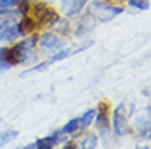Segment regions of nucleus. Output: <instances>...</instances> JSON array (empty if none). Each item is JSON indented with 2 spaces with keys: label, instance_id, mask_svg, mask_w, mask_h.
<instances>
[{
  "label": "nucleus",
  "instance_id": "nucleus-13",
  "mask_svg": "<svg viewBox=\"0 0 151 149\" xmlns=\"http://www.w3.org/2000/svg\"><path fill=\"white\" fill-rule=\"evenodd\" d=\"M77 128H79V118H74V120H71V121H68V125L61 130V133H72V131H76Z\"/></svg>",
  "mask_w": 151,
  "mask_h": 149
},
{
  "label": "nucleus",
  "instance_id": "nucleus-18",
  "mask_svg": "<svg viewBox=\"0 0 151 149\" xmlns=\"http://www.w3.org/2000/svg\"><path fill=\"white\" fill-rule=\"evenodd\" d=\"M140 149H150V148H148V146H146V148H140Z\"/></svg>",
  "mask_w": 151,
  "mask_h": 149
},
{
  "label": "nucleus",
  "instance_id": "nucleus-11",
  "mask_svg": "<svg viewBox=\"0 0 151 149\" xmlns=\"http://www.w3.org/2000/svg\"><path fill=\"white\" fill-rule=\"evenodd\" d=\"M95 116V110H87L82 116L79 118V128H86L92 123V120Z\"/></svg>",
  "mask_w": 151,
  "mask_h": 149
},
{
  "label": "nucleus",
  "instance_id": "nucleus-9",
  "mask_svg": "<svg viewBox=\"0 0 151 149\" xmlns=\"http://www.w3.org/2000/svg\"><path fill=\"white\" fill-rule=\"evenodd\" d=\"M135 128L140 131V134H143V136L150 134V120L148 118H136Z\"/></svg>",
  "mask_w": 151,
  "mask_h": 149
},
{
  "label": "nucleus",
  "instance_id": "nucleus-1",
  "mask_svg": "<svg viewBox=\"0 0 151 149\" xmlns=\"http://www.w3.org/2000/svg\"><path fill=\"white\" fill-rule=\"evenodd\" d=\"M113 130L117 136H125V134L130 133V126H128V120L125 115L123 105L118 107L115 112H113Z\"/></svg>",
  "mask_w": 151,
  "mask_h": 149
},
{
  "label": "nucleus",
  "instance_id": "nucleus-7",
  "mask_svg": "<svg viewBox=\"0 0 151 149\" xmlns=\"http://www.w3.org/2000/svg\"><path fill=\"white\" fill-rule=\"evenodd\" d=\"M86 2L87 0H63V5H64V10L68 15H74L86 5Z\"/></svg>",
  "mask_w": 151,
  "mask_h": 149
},
{
  "label": "nucleus",
  "instance_id": "nucleus-15",
  "mask_svg": "<svg viewBox=\"0 0 151 149\" xmlns=\"http://www.w3.org/2000/svg\"><path fill=\"white\" fill-rule=\"evenodd\" d=\"M17 0H0V8H7V7H12L15 4Z\"/></svg>",
  "mask_w": 151,
  "mask_h": 149
},
{
  "label": "nucleus",
  "instance_id": "nucleus-2",
  "mask_svg": "<svg viewBox=\"0 0 151 149\" xmlns=\"http://www.w3.org/2000/svg\"><path fill=\"white\" fill-rule=\"evenodd\" d=\"M35 16L40 23H46V21H58V13L54 10L48 7L45 4H40L35 7Z\"/></svg>",
  "mask_w": 151,
  "mask_h": 149
},
{
  "label": "nucleus",
  "instance_id": "nucleus-16",
  "mask_svg": "<svg viewBox=\"0 0 151 149\" xmlns=\"http://www.w3.org/2000/svg\"><path fill=\"white\" fill-rule=\"evenodd\" d=\"M25 149H36V146H35V144H30V146H27Z\"/></svg>",
  "mask_w": 151,
  "mask_h": 149
},
{
  "label": "nucleus",
  "instance_id": "nucleus-6",
  "mask_svg": "<svg viewBox=\"0 0 151 149\" xmlns=\"http://www.w3.org/2000/svg\"><path fill=\"white\" fill-rule=\"evenodd\" d=\"M20 34H23V30L22 26L18 25H12V26H7L4 31H2V34H0V38L2 39H5V41H13L17 36H20Z\"/></svg>",
  "mask_w": 151,
  "mask_h": 149
},
{
  "label": "nucleus",
  "instance_id": "nucleus-8",
  "mask_svg": "<svg viewBox=\"0 0 151 149\" xmlns=\"http://www.w3.org/2000/svg\"><path fill=\"white\" fill-rule=\"evenodd\" d=\"M41 46L45 49H59L61 46H63V43H61L59 38H56L54 34H45V36L41 38Z\"/></svg>",
  "mask_w": 151,
  "mask_h": 149
},
{
  "label": "nucleus",
  "instance_id": "nucleus-12",
  "mask_svg": "<svg viewBox=\"0 0 151 149\" xmlns=\"http://www.w3.org/2000/svg\"><path fill=\"white\" fill-rule=\"evenodd\" d=\"M18 136V133L17 131H5V133L0 134V148H4V146H7L10 141H13V139Z\"/></svg>",
  "mask_w": 151,
  "mask_h": 149
},
{
  "label": "nucleus",
  "instance_id": "nucleus-4",
  "mask_svg": "<svg viewBox=\"0 0 151 149\" xmlns=\"http://www.w3.org/2000/svg\"><path fill=\"white\" fill-rule=\"evenodd\" d=\"M100 112H99L97 115V120H95V125H97V128L102 133H107L109 131V118H107V108H109V105L107 103H100Z\"/></svg>",
  "mask_w": 151,
  "mask_h": 149
},
{
  "label": "nucleus",
  "instance_id": "nucleus-17",
  "mask_svg": "<svg viewBox=\"0 0 151 149\" xmlns=\"http://www.w3.org/2000/svg\"><path fill=\"white\" fill-rule=\"evenodd\" d=\"M66 149H74V146H72V144H68V146H66Z\"/></svg>",
  "mask_w": 151,
  "mask_h": 149
},
{
  "label": "nucleus",
  "instance_id": "nucleus-5",
  "mask_svg": "<svg viewBox=\"0 0 151 149\" xmlns=\"http://www.w3.org/2000/svg\"><path fill=\"white\" fill-rule=\"evenodd\" d=\"M58 141H59V131H56L51 136H46V138H40L35 143V146H36V149H53V146Z\"/></svg>",
  "mask_w": 151,
  "mask_h": 149
},
{
  "label": "nucleus",
  "instance_id": "nucleus-10",
  "mask_svg": "<svg viewBox=\"0 0 151 149\" xmlns=\"http://www.w3.org/2000/svg\"><path fill=\"white\" fill-rule=\"evenodd\" d=\"M97 146V136L95 134H87L81 141V149H94Z\"/></svg>",
  "mask_w": 151,
  "mask_h": 149
},
{
  "label": "nucleus",
  "instance_id": "nucleus-3",
  "mask_svg": "<svg viewBox=\"0 0 151 149\" xmlns=\"http://www.w3.org/2000/svg\"><path fill=\"white\" fill-rule=\"evenodd\" d=\"M72 54V51H61V52H58V54H54L51 59H48L46 62H41V64H38V66H35V67H31V69H28L27 72L23 75H27V74H33V72H36V71H43V69H46L48 66H51V64H54V62H59V61H63V59H66V57H69Z\"/></svg>",
  "mask_w": 151,
  "mask_h": 149
},
{
  "label": "nucleus",
  "instance_id": "nucleus-14",
  "mask_svg": "<svg viewBox=\"0 0 151 149\" xmlns=\"http://www.w3.org/2000/svg\"><path fill=\"white\" fill-rule=\"evenodd\" d=\"M130 5L140 8V10H148L150 8V2L148 0H130Z\"/></svg>",
  "mask_w": 151,
  "mask_h": 149
}]
</instances>
